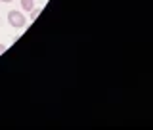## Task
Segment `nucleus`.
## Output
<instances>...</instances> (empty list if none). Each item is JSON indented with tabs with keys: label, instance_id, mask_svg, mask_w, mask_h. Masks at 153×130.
<instances>
[{
	"label": "nucleus",
	"instance_id": "1",
	"mask_svg": "<svg viewBox=\"0 0 153 130\" xmlns=\"http://www.w3.org/2000/svg\"><path fill=\"white\" fill-rule=\"evenodd\" d=\"M8 23L12 27H16V29H23L27 25V19L25 16H23L21 12H17V10H12V12L8 13Z\"/></svg>",
	"mask_w": 153,
	"mask_h": 130
},
{
	"label": "nucleus",
	"instance_id": "2",
	"mask_svg": "<svg viewBox=\"0 0 153 130\" xmlns=\"http://www.w3.org/2000/svg\"><path fill=\"white\" fill-rule=\"evenodd\" d=\"M21 8L27 10V12H31V10L35 8V0H21Z\"/></svg>",
	"mask_w": 153,
	"mask_h": 130
},
{
	"label": "nucleus",
	"instance_id": "3",
	"mask_svg": "<svg viewBox=\"0 0 153 130\" xmlns=\"http://www.w3.org/2000/svg\"><path fill=\"white\" fill-rule=\"evenodd\" d=\"M38 13H40V8H33V12H31V17L35 19V17L38 16Z\"/></svg>",
	"mask_w": 153,
	"mask_h": 130
},
{
	"label": "nucleus",
	"instance_id": "4",
	"mask_svg": "<svg viewBox=\"0 0 153 130\" xmlns=\"http://www.w3.org/2000/svg\"><path fill=\"white\" fill-rule=\"evenodd\" d=\"M6 48H8L6 44H2V42H0V56H2V54H4V52H6Z\"/></svg>",
	"mask_w": 153,
	"mask_h": 130
},
{
	"label": "nucleus",
	"instance_id": "5",
	"mask_svg": "<svg viewBox=\"0 0 153 130\" xmlns=\"http://www.w3.org/2000/svg\"><path fill=\"white\" fill-rule=\"evenodd\" d=\"M2 2H12V0H2Z\"/></svg>",
	"mask_w": 153,
	"mask_h": 130
},
{
	"label": "nucleus",
	"instance_id": "6",
	"mask_svg": "<svg viewBox=\"0 0 153 130\" xmlns=\"http://www.w3.org/2000/svg\"><path fill=\"white\" fill-rule=\"evenodd\" d=\"M0 23H2V19H0Z\"/></svg>",
	"mask_w": 153,
	"mask_h": 130
},
{
	"label": "nucleus",
	"instance_id": "7",
	"mask_svg": "<svg viewBox=\"0 0 153 130\" xmlns=\"http://www.w3.org/2000/svg\"><path fill=\"white\" fill-rule=\"evenodd\" d=\"M0 2H2V0H0Z\"/></svg>",
	"mask_w": 153,
	"mask_h": 130
}]
</instances>
